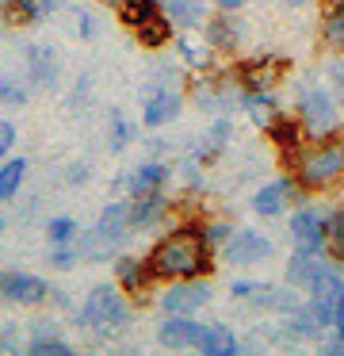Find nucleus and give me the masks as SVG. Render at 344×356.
Instances as JSON below:
<instances>
[{"label": "nucleus", "mask_w": 344, "mask_h": 356, "mask_svg": "<svg viewBox=\"0 0 344 356\" xmlns=\"http://www.w3.org/2000/svg\"><path fill=\"white\" fill-rule=\"evenodd\" d=\"M214 253L218 249L206 241V230L199 218H183L172 234L149 249V268L157 280H199L214 272Z\"/></svg>", "instance_id": "nucleus-1"}, {"label": "nucleus", "mask_w": 344, "mask_h": 356, "mask_svg": "<svg viewBox=\"0 0 344 356\" xmlns=\"http://www.w3.org/2000/svg\"><path fill=\"white\" fill-rule=\"evenodd\" d=\"M76 325H88L96 333H115L130 322V302L122 299V287L119 284H96L84 302L76 307Z\"/></svg>", "instance_id": "nucleus-2"}, {"label": "nucleus", "mask_w": 344, "mask_h": 356, "mask_svg": "<svg viewBox=\"0 0 344 356\" xmlns=\"http://www.w3.org/2000/svg\"><path fill=\"white\" fill-rule=\"evenodd\" d=\"M344 177V142L341 138H325L313 149H306L302 161L295 165V180L306 192H325Z\"/></svg>", "instance_id": "nucleus-3"}, {"label": "nucleus", "mask_w": 344, "mask_h": 356, "mask_svg": "<svg viewBox=\"0 0 344 356\" xmlns=\"http://www.w3.org/2000/svg\"><path fill=\"white\" fill-rule=\"evenodd\" d=\"M298 123H302L310 142L336 138V131H341V108H336L333 92L329 88H306L298 96Z\"/></svg>", "instance_id": "nucleus-4"}, {"label": "nucleus", "mask_w": 344, "mask_h": 356, "mask_svg": "<svg viewBox=\"0 0 344 356\" xmlns=\"http://www.w3.org/2000/svg\"><path fill=\"white\" fill-rule=\"evenodd\" d=\"M211 302V284L203 276L199 280H168V287L161 291V310L165 314H195Z\"/></svg>", "instance_id": "nucleus-5"}, {"label": "nucleus", "mask_w": 344, "mask_h": 356, "mask_svg": "<svg viewBox=\"0 0 344 356\" xmlns=\"http://www.w3.org/2000/svg\"><path fill=\"white\" fill-rule=\"evenodd\" d=\"M290 241H295V249H302V253H325L329 218L313 207H298L295 215H290Z\"/></svg>", "instance_id": "nucleus-6"}, {"label": "nucleus", "mask_w": 344, "mask_h": 356, "mask_svg": "<svg viewBox=\"0 0 344 356\" xmlns=\"http://www.w3.org/2000/svg\"><path fill=\"white\" fill-rule=\"evenodd\" d=\"M302 192L306 188L298 184L295 177H279V180H272V184L256 188V195H252V211H256L260 218H279L295 200H302Z\"/></svg>", "instance_id": "nucleus-7"}, {"label": "nucleus", "mask_w": 344, "mask_h": 356, "mask_svg": "<svg viewBox=\"0 0 344 356\" xmlns=\"http://www.w3.org/2000/svg\"><path fill=\"white\" fill-rule=\"evenodd\" d=\"M272 238H268V234H260V230H234L229 234V241L226 245L218 249L222 257H226L229 264H260V261H268V257H272Z\"/></svg>", "instance_id": "nucleus-8"}, {"label": "nucleus", "mask_w": 344, "mask_h": 356, "mask_svg": "<svg viewBox=\"0 0 344 356\" xmlns=\"http://www.w3.org/2000/svg\"><path fill=\"white\" fill-rule=\"evenodd\" d=\"M0 295L15 307H42L50 299V287L35 272H0Z\"/></svg>", "instance_id": "nucleus-9"}, {"label": "nucleus", "mask_w": 344, "mask_h": 356, "mask_svg": "<svg viewBox=\"0 0 344 356\" xmlns=\"http://www.w3.org/2000/svg\"><path fill=\"white\" fill-rule=\"evenodd\" d=\"M264 134L272 138V146L283 154V161H287V169H295L298 161H302V138H306V131H302V123H298L295 115H272V123L264 127Z\"/></svg>", "instance_id": "nucleus-10"}, {"label": "nucleus", "mask_w": 344, "mask_h": 356, "mask_svg": "<svg viewBox=\"0 0 344 356\" xmlns=\"http://www.w3.org/2000/svg\"><path fill=\"white\" fill-rule=\"evenodd\" d=\"M287 73V62L283 58H249V62L237 65V85L249 92H272V85Z\"/></svg>", "instance_id": "nucleus-11"}, {"label": "nucleus", "mask_w": 344, "mask_h": 356, "mask_svg": "<svg viewBox=\"0 0 344 356\" xmlns=\"http://www.w3.org/2000/svg\"><path fill=\"white\" fill-rule=\"evenodd\" d=\"M203 322H195L191 314H165V322L157 325V345L161 348H195Z\"/></svg>", "instance_id": "nucleus-12"}, {"label": "nucleus", "mask_w": 344, "mask_h": 356, "mask_svg": "<svg viewBox=\"0 0 344 356\" xmlns=\"http://www.w3.org/2000/svg\"><path fill=\"white\" fill-rule=\"evenodd\" d=\"M168 180H172V169L165 161H142L138 169H130L122 177V188L130 195H149V192H165Z\"/></svg>", "instance_id": "nucleus-13"}, {"label": "nucleus", "mask_w": 344, "mask_h": 356, "mask_svg": "<svg viewBox=\"0 0 344 356\" xmlns=\"http://www.w3.org/2000/svg\"><path fill=\"white\" fill-rule=\"evenodd\" d=\"M180 108H183V96L176 92L172 85L157 88V92L145 100V108H142V127H165V123H172V119L180 115Z\"/></svg>", "instance_id": "nucleus-14"}, {"label": "nucleus", "mask_w": 344, "mask_h": 356, "mask_svg": "<svg viewBox=\"0 0 344 356\" xmlns=\"http://www.w3.org/2000/svg\"><path fill=\"white\" fill-rule=\"evenodd\" d=\"M195 353H203V356H237L241 353V341H237V333L229 330V325L203 322V333H199V341H195Z\"/></svg>", "instance_id": "nucleus-15"}, {"label": "nucleus", "mask_w": 344, "mask_h": 356, "mask_svg": "<svg viewBox=\"0 0 344 356\" xmlns=\"http://www.w3.org/2000/svg\"><path fill=\"white\" fill-rule=\"evenodd\" d=\"M115 280H119V287L126 295H134V299H142L145 287L157 284V276H153V268H149V257H145V261H138V257H119Z\"/></svg>", "instance_id": "nucleus-16"}, {"label": "nucleus", "mask_w": 344, "mask_h": 356, "mask_svg": "<svg viewBox=\"0 0 344 356\" xmlns=\"http://www.w3.org/2000/svg\"><path fill=\"white\" fill-rule=\"evenodd\" d=\"M252 307L256 310H275V314H290V310H298V295L290 284H264L260 280L256 291L249 295Z\"/></svg>", "instance_id": "nucleus-17"}, {"label": "nucleus", "mask_w": 344, "mask_h": 356, "mask_svg": "<svg viewBox=\"0 0 344 356\" xmlns=\"http://www.w3.org/2000/svg\"><path fill=\"white\" fill-rule=\"evenodd\" d=\"M172 211V200L165 192H149V195H134L130 203V230H145V226L161 222Z\"/></svg>", "instance_id": "nucleus-18"}, {"label": "nucleus", "mask_w": 344, "mask_h": 356, "mask_svg": "<svg viewBox=\"0 0 344 356\" xmlns=\"http://www.w3.org/2000/svg\"><path fill=\"white\" fill-rule=\"evenodd\" d=\"M203 42L211 50H234L237 42H241V27L234 24L229 12H222V16H214L203 24Z\"/></svg>", "instance_id": "nucleus-19"}, {"label": "nucleus", "mask_w": 344, "mask_h": 356, "mask_svg": "<svg viewBox=\"0 0 344 356\" xmlns=\"http://www.w3.org/2000/svg\"><path fill=\"white\" fill-rule=\"evenodd\" d=\"M27 73L35 88H50L58 77V54L50 47H27Z\"/></svg>", "instance_id": "nucleus-20"}, {"label": "nucleus", "mask_w": 344, "mask_h": 356, "mask_svg": "<svg viewBox=\"0 0 344 356\" xmlns=\"http://www.w3.org/2000/svg\"><path fill=\"white\" fill-rule=\"evenodd\" d=\"M134 39L142 42L145 50H161V47H168V42H172L176 35H172V19L165 16V8H161L157 16H149L145 24H138V27H134Z\"/></svg>", "instance_id": "nucleus-21"}, {"label": "nucleus", "mask_w": 344, "mask_h": 356, "mask_svg": "<svg viewBox=\"0 0 344 356\" xmlns=\"http://www.w3.org/2000/svg\"><path fill=\"white\" fill-rule=\"evenodd\" d=\"M229 134H234V127H229V119H218L214 127H206V134L199 138V149H195V161L199 165H211V161H218L222 154H226V142H229Z\"/></svg>", "instance_id": "nucleus-22"}, {"label": "nucleus", "mask_w": 344, "mask_h": 356, "mask_svg": "<svg viewBox=\"0 0 344 356\" xmlns=\"http://www.w3.org/2000/svg\"><path fill=\"white\" fill-rule=\"evenodd\" d=\"M321 253H302V249H295L290 253V261H287V284L290 287H310L313 284V276L321 272Z\"/></svg>", "instance_id": "nucleus-23"}, {"label": "nucleus", "mask_w": 344, "mask_h": 356, "mask_svg": "<svg viewBox=\"0 0 344 356\" xmlns=\"http://www.w3.org/2000/svg\"><path fill=\"white\" fill-rule=\"evenodd\" d=\"M321 42L333 54H344V0H333L321 16Z\"/></svg>", "instance_id": "nucleus-24"}, {"label": "nucleus", "mask_w": 344, "mask_h": 356, "mask_svg": "<svg viewBox=\"0 0 344 356\" xmlns=\"http://www.w3.org/2000/svg\"><path fill=\"white\" fill-rule=\"evenodd\" d=\"M27 180V157H4L0 161V200H15Z\"/></svg>", "instance_id": "nucleus-25"}, {"label": "nucleus", "mask_w": 344, "mask_h": 356, "mask_svg": "<svg viewBox=\"0 0 344 356\" xmlns=\"http://www.w3.org/2000/svg\"><path fill=\"white\" fill-rule=\"evenodd\" d=\"M306 291L310 295H321V299H336V295L344 291V280H341V268H336V264H321V272L318 276H313V284L306 287Z\"/></svg>", "instance_id": "nucleus-26"}, {"label": "nucleus", "mask_w": 344, "mask_h": 356, "mask_svg": "<svg viewBox=\"0 0 344 356\" xmlns=\"http://www.w3.org/2000/svg\"><path fill=\"white\" fill-rule=\"evenodd\" d=\"M157 12H161V0H122L119 4V19L130 31H134L138 24H145L149 16H157Z\"/></svg>", "instance_id": "nucleus-27"}, {"label": "nucleus", "mask_w": 344, "mask_h": 356, "mask_svg": "<svg viewBox=\"0 0 344 356\" xmlns=\"http://www.w3.org/2000/svg\"><path fill=\"white\" fill-rule=\"evenodd\" d=\"M4 19L12 27H27V24H35V19H42L38 0H4Z\"/></svg>", "instance_id": "nucleus-28"}, {"label": "nucleus", "mask_w": 344, "mask_h": 356, "mask_svg": "<svg viewBox=\"0 0 344 356\" xmlns=\"http://www.w3.org/2000/svg\"><path fill=\"white\" fill-rule=\"evenodd\" d=\"M46 238H50V245L73 241V238H81V222H76V218H69V215H58V218H50V222H46Z\"/></svg>", "instance_id": "nucleus-29"}, {"label": "nucleus", "mask_w": 344, "mask_h": 356, "mask_svg": "<svg viewBox=\"0 0 344 356\" xmlns=\"http://www.w3.org/2000/svg\"><path fill=\"white\" fill-rule=\"evenodd\" d=\"M172 42H176V50L183 54V65H191V70H206V62H211V54H206L211 47H206V42H203V47H195L188 35H176Z\"/></svg>", "instance_id": "nucleus-30"}, {"label": "nucleus", "mask_w": 344, "mask_h": 356, "mask_svg": "<svg viewBox=\"0 0 344 356\" xmlns=\"http://www.w3.org/2000/svg\"><path fill=\"white\" fill-rule=\"evenodd\" d=\"M27 353H35V356H73V345L61 341L58 333H50V337H35V341H31Z\"/></svg>", "instance_id": "nucleus-31"}, {"label": "nucleus", "mask_w": 344, "mask_h": 356, "mask_svg": "<svg viewBox=\"0 0 344 356\" xmlns=\"http://www.w3.org/2000/svg\"><path fill=\"white\" fill-rule=\"evenodd\" d=\"M31 92V85H23L19 77H12V73H0V104H23Z\"/></svg>", "instance_id": "nucleus-32"}, {"label": "nucleus", "mask_w": 344, "mask_h": 356, "mask_svg": "<svg viewBox=\"0 0 344 356\" xmlns=\"http://www.w3.org/2000/svg\"><path fill=\"white\" fill-rule=\"evenodd\" d=\"M325 249H329L333 261H344V211L329 215V241H325Z\"/></svg>", "instance_id": "nucleus-33"}, {"label": "nucleus", "mask_w": 344, "mask_h": 356, "mask_svg": "<svg viewBox=\"0 0 344 356\" xmlns=\"http://www.w3.org/2000/svg\"><path fill=\"white\" fill-rule=\"evenodd\" d=\"M130 138H134V127H130L122 115H111V138H107V142H111L115 154H122V149L130 146Z\"/></svg>", "instance_id": "nucleus-34"}, {"label": "nucleus", "mask_w": 344, "mask_h": 356, "mask_svg": "<svg viewBox=\"0 0 344 356\" xmlns=\"http://www.w3.org/2000/svg\"><path fill=\"white\" fill-rule=\"evenodd\" d=\"M203 230H206V241H211L214 249H222L229 241V234H234V222H226V218H211V222H206L203 218Z\"/></svg>", "instance_id": "nucleus-35"}, {"label": "nucleus", "mask_w": 344, "mask_h": 356, "mask_svg": "<svg viewBox=\"0 0 344 356\" xmlns=\"http://www.w3.org/2000/svg\"><path fill=\"white\" fill-rule=\"evenodd\" d=\"M76 261H81V253H76L73 241H61V245L50 249V264H54V268H73Z\"/></svg>", "instance_id": "nucleus-36"}, {"label": "nucleus", "mask_w": 344, "mask_h": 356, "mask_svg": "<svg viewBox=\"0 0 344 356\" xmlns=\"http://www.w3.org/2000/svg\"><path fill=\"white\" fill-rule=\"evenodd\" d=\"M12 146H15V123H0V161L4 157H12Z\"/></svg>", "instance_id": "nucleus-37"}, {"label": "nucleus", "mask_w": 344, "mask_h": 356, "mask_svg": "<svg viewBox=\"0 0 344 356\" xmlns=\"http://www.w3.org/2000/svg\"><path fill=\"white\" fill-rule=\"evenodd\" d=\"M256 284L260 280H234V284H229V295H234V299H249V295L256 291Z\"/></svg>", "instance_id": "nucleus-38"}, {"label": "nucleus", "mask_w": 344, "mask_h": 356, "mask_svg": "<svg viewBox=\"0 0 344 356\" xmlns=\"http://www.w3.org/2000/svg\"><path fill=\"white\" fill-rule=\"evenodd\" d=\"M88 177H92V169H88V165H81V161L65 169V180H69V184H84Z\"/></svg>", "instance_id": "nucleus-39"}, {"label": "nucleus", "mask_w": 344, "mask_h": 356, "mask_svg": "<svg viewBox=\"0 0 344 356\" xmlns=\"http://www.w3.org/2000/svg\"><path fill=\"white\" fill-rule=\"evenodd\" d=\"M76 27H81V39H96V24H92L88 12H81V16H76Z\"/></svg>", "instance_id": "nucleus-40"}, {"label": "nucleus", "mask_w": 344, "mask_h": 356, "mask_svg": "<svg viewBox=\"0 0 344 356\" xmlns=\"http://www.w3.org/2000/svg\"><path fill=\"white\" fill-rule=\"evenodd\" d=\"M65 4L69 0H38V12H42V19H46V16H54V12H61Z\"/></svg>", "instance_id": "nucleus-41"}, {"label": "nucleus", "mask_w": 344, "mask_h": 356, "mask_svg": "<svg viewBox=\"0 0 344 356\" xmlns=\"http://www.w3.org/2000/svg\"><path fill=\"white\" fill-rule=\"evenodd\" d=\"M329 73H333V85H336V96H341V104H344V62H336V65H333V70H329Z\"/></svg>", "instance_id": "nucleus-42"}, {"label": "nucleus", "mask_w": 344, "mask_h": 356, "mask_svg": "<svg viewBox=\"0 0 344 356\" xmlns=\"http://www.w3.org/2000/svg\"><path fill=\"white\" fill-rule=\"evenodd\" d=\"M321 353H325V356H344V337L325 341V345H321Z\"/></svg>", "instance_id": "nucleus-43"}, {"label": "nucleus", "mask_w": 344, "mask_h": 356, "mask_svg": "<svg viewBox=\"0 0 344 356\" xmlns=\"http://www.w3.org/2000/svg\"><path fill=\"white\" fill-rule=\"evenodd\" d=\"M333 325H336V333L344 337V291L336 295V322H333Z\"/></svg>", "instance_id": "nucleus-44"}, {"label": "nucleus", "mask_w": 344, "mask_h": 356, "mask_svg": "<svg viewBox=\"0 0 344 356\" xmlns=\"http://www.w3.org/2000/svg\"><path fill=\"white\" fill-rule=\"evenodd\" d=\"M50 333H58V325H54V322H46V318H42V322H35V337H50Z\"/></svg>", "instance_id": "nucleus-45"}, {"label": "nucleus", "mask_w": 344, "mask_h": 356, "mask_svg": "<svg viewBox=\"0 0 344 356\" xmlns=\"http://www.w3.org/2000/svg\"><path fill=\"white\" fill-rule=\"evenodd\" d=\"M214 4H218V12H237L245 0H214Z\"/></svg>", "instance_id": "nucleus-46"}, {"label": "nucleus", "mask_w": 344, "mask_h": 356, "mask_svg": "<svg viewBox=\"0 0 344 356\" xmlns=\"http://www.w3.org/2000/svg\"><path fill=\"white\" fill-rule=\"evenodd\" d=\"M287 8H302V4H310V0H283Z\"/></svg>", "instance_id": "nucleus-47"}, {"label": "nucleus", "mask_w": 344, "mask_h": 356, "mask_svg": "<svg viewBox=\"0 0 344 356\" xmlns=\"http://www.w3.org/2000/svg\"><path fill=\"white\" fill-rule=\"evenodd\" d=\"M104 4H115V8H119V4H122V0H104Z\"/></svg>", "instance_id": "nucleus-48"}, {"label": "nucleus", "mask_w": 344, "mask_h": 356, "mask_svg": "<svg viewBox=\"0 0 344 356\" xmlns=\"http://www.w3.org/2000/svg\"><path fill=\"white\" fill-rule=\"evenodd\" d=\"M4 226H8V222H4V215H0V234H4Z\"/></svg>", "instance_id": "nucleus-49"}, {"label": "nucleus", "mask_w": 344, "mask_h": 356, "mask_svg": "<svg viewBox=\"0 0 344 356\" xmlns=\"http://www.w3.org/2000/svg\"><path fill=\"white\" fill-rule=\"evenodd\" d=\"M0 8H4V0H0Z\"/></svg>", "instance_id": "nucleus-50"}]
</instances>
